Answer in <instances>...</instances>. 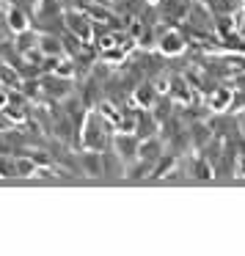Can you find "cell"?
<instances>
[{"label":"cell","mask_w":245,"mask_h":256,"mask_svg":"<svg viewBox=\"0 0 245 256\" xmlns=\"http://www.w3.org/2000/svg\"><path fill=\"white\" fill-rule=\"evenodd\" d=\"M168 96H171L174 102H179V105H190V100H193V86L188 83V78H171V91H168Z\"/></svg>","instance_id":"8fae6325"},{"label":"cell","mask_w":245,"mask_h":256,"mask_svg":"<svg viewBox=\"0 0 245 256\" xmlns=\"http://www.w3.org/2000/svg\"><path fill=\"white\" fill-rule=\"evenodd\" d=\"M96 110H100V113H102V116H105V118H108V122H110V124H113V127H116V124H118V118H122V110H116V108H113V105H110V102H102V105H100V108H96Z\"/></svg>","instance_id":"d4e9b609"},{"label":"cell","mask_w":245,"mask_h":256,"mask_svg":"<svg viewBox=\"0 0 245 256\" xmlns=\"http://www.w3.org/2000/svg\"><path fill=\"white\" fill-rule=\"evenodd\" d=\"M6 25H8V30H12V34L28 30L30 28V17H28V12H25V6H20V3L6 6Z\"/></svg>","instance_id":"52a82bcc"},{"label":"cell","mask_w":245,"mask_h":256,"mask_svg":"<svg viewBox=\"0 0 245 256\" xmlns=\"http://www.w3.org/2000/svg\"><path fill=\"white\" fill-rule=\"evenodd\" d=\"M36 14H39V20H64L61 0H39Z\"/></svg>","instance_id":"d6986e66"},{"label":"cell","mask_w":245,"mask_h":256,"mask_svg":"<svg viewBox=\"0 0 245 256\" xmlns=\"http://www.w3.org/2000/svg\"><path fill=\"white\" fill-rule=\"evenodd\" d=\"M20 91H22L28 100H39V94H44V91H42V80H25Z\"/></svg>","instance_id":"cb8c5ba5"},{"label":"cell","mask_w":245,"mask_h":256,"mask_svg":"<svg viewBox=\"0 0 245 256\" xmlns=\"http://www.w3.org/2000/svg\"><path fill=\"white\" fill-rule=\"evenodd\" d=\"M234 174L245 179V152H240V154H237V166H234Z\"/></svg>","instance_id":"f1b7e54d"},{"label":"cell","mask_w":245,"mask_h":256,"mask_svg":"<svg viewBox=\"0 0 245 256\" xmlns=\"http://www.w3.org/2000/svg\"><path fill=\"white\" fill-rule=\"evenodd\" d=\"M190 174H193V179H201V182H210V179L218 176L215 166L210 162V157H206V154H198V157H196V160H193V168H190Z\"/></svg>","instance_id":"9a60e30c"},{"label":"cell","mask_w":245,"mask_h":256,"mask_svg":"<svg viewBox=\"0 0 245 256\" xmlns=\"http://www.w3.org/2000/svg\"><path fill=\"white\" fill-rule=\"evenodd\" d=\"M8 124H12V118L6 116V110H0V132H3V130H8Z\"/></svg>","instance_id":"f546056e"},{"label":"cell","mask_w":245,"mask_h":256,"mask_svg":"<svg viewBox=\"0 0 245 256\" xmlns=\"http://www.w3.org/2000/svg\"><path fill=\"white\" fill-rule=\"evenodd\" d=\"M22 74L17 72V66L14 64H0V86H6V88L12 91H20L22 88Z\"/></svg>","instance_id":"2e32d148"},{"label":"cell","mask_w":245,"mask_h":256,"mask_svg":"<svg viewBox=\"0 0 245 256\" xmlns=\"http://www.w3.org/2000/svg\"><path fill=\"white\" fill-rule=\"evenodd\" d=\"M234 88H242L245 91V74H234Z\"/></svg>","instance_id":"4dcf8cb0"},{"label":"cell","mask_w":245,"mask_h":256,"mask_svg":"<svg viewBox=\"0 0 245 256\" xmlns=\"http://www.w3.org/2000/svg\"><path fill=\"white\" fill-rule=\"evenodd\" d=\"M42 91L50 100H66L72 94V78H61L56 72H44L42 74Z\"/></svg>","instance_id":"277c9868"},{"label":"cell","mask_w":245,"mask_h":256,"mask_svg":"<svg viewBox=\"0 0 245 256\" xmlns=\"http://www.w3.org/2000/svg\"><path fill=\"white\" fill-rule=\"evenodd\" d=\"M12 102V88H6V86H0V110Z\"/></svg>","instance_id":"83f0119b"},{"label":"cell","mask_w":245,"mask_h":256,"mask_svg":"<svg viewBox=\"0 0 245 256\" xmlns=\"http://www.w3.org/2000/svg\"><path fill=\"white\" fill-rule=\"evenodd\" d=\"M154 100H157V88L154 83H140L138 88L132 91V105L135 108H154Z\"/></svg>","instance_id":"4fadbf2b"},{"label":"cell","mask_w":245,"mask_h":256,"mask_svg":"<svg viewBox=\"0 0 245 256\" xmlns=\"http://www.w3.org/2000/svg\"><path fill=\"white\" fill-rule=\"evenodd\" d=\"M91 3H100V6H113V0H91Z\"/></svg>","instance_id":"d6a6232c"},{"label":"cell","mask_w":245,"mask_h":256,"mask_svg":"<svg viewBox=\"0 0 245 256\" xmlns=\"http://www.w3.org/2000/svg\"><path fill=\"white\" fill-rule=\"evenodd\" d=\"M110 146H113V152L127 162V166H132V162L138 160L140 138L135 132H122V130H116V132H113V144Z\"/></svg>","instance_id":"3957f363"},{"label":"cell","mask_w":245,"mask_h":256,"mask_svg":"<svg viewBox=\"0 0 245 256\" xmlns=\"http://www.w3.org/2000/svg\"><path fill=\"white\" fill-rule=\"evenodd\" d=\"M162 157V140L149 135V138H140V149H138V160H146L154 166L157 160Z\"/></svg>","instance_id":"30bf717a"},{"label":"cell","mask_w":245,"mask_h":256,"mask_svg":"<svg viewBox=\"0 0 245 256\" xmlns=\"http://www.w3.org/2000/svg\"><path fill=\"white\" fill-rule=\"evenodd\" d=\"M28 96L22 94V91H12V102H8L6 108H3V110H6V116L12 118V124H22L25 118H28Z\"/></svg>","instance_id":"8992f818"},{"label":"cell","mask_w":245,"mask_h":256,"mask_svg":"<svg viewBox=\"0 0 245 256\" xmlns=\"http://www.w3.org/2000/svg\"><path fill=\"white\" fill-rule=\"evenodd\" d=\"M234 25H237V34L245 39V6H242V12L234 14Z\"/></svg>","instance_id":"484cf974"},{"label":"cell","mask_w":245,"mask_h":256,"mask_svg":"<svg viewBox=\"0 0 245 256\" xmlns=\"http://www.w3.org/2000/svg\"><path fill=\"white\" fill-rule=\"evenodd\" d=\"M39 50L44 52L47 58H61L64 52V39L61 36H52V34H42L39 36Z\"/></svg>","instance_id":"5bb4252c"},{"label":"cell","mask_w":245,"mask_h":256,"mask_svg":"<svg viewBox=\"0 0 245 256\" xmlns=\"http://www.w3.org/2000/svg\"><path fill=\"white\" fill-rule=\"evenodd\" d=\"M113 132H116V127H113L100 110L86 113V122H83V127H80V144H83V149L105 152L108 146L113 144Z\"/></svg>","instance_id":"6da1fadb"},{"label":"cell","mask_w":245,"mask_h":256,"mask_svg":"<svg viewBox=\"0 0 245 256\" xmlns=\"http://www.w3.org/2000/svg\"><path fill=\"white\" fill-rule=\"evenodd\" d=\"M188 22L193 25V28H198V30H206V28H210V12H206L204 3L190 8V12H188Z\"/></svg>","instance_id":"7402d4cb"},{"label":"cell","mask_w":245,"mask_h":256,"mask_svg":"<svg viewBox=\"0 0 245 256\" xmlns=\"http://www.w3.org/2000/svg\"><path fill=\"white\" fill-rule=\"evenodd\" d=\"M36 171H39V162H36L30 154H20V157H14V176H20V179H30V176H36Z\"/></svg>","instance_id":"e0dca14e"},{"label":"cell","mask_w":245,"mask_h":256,"mask_svg":"<svg viewBox=\"0 0 245 256\" xmlns=\"http://www.w3.org/2000/svg\"><path fill=\"white\" fill-rule=\"evenodd\" d=\"M174 171H176V157H174V154H162L160 160L152 166L149 176L152 179H162V176H168V174H174Z\"/></svg>","instance_id":"ffe728a7"},{"label":"cell","mask_w":245,"mask_h":256,"mask_svg":"<svg viewBox=\"0 0 245 256\" xmlns=\"http://www.w3.org/2000/svg\"><path fill=\"white\" fill-rule=\"evenodd\" d=\"M17 3H20V6H25V8H30V6H39V0H17Z\"/></svg>","instance_id":"1f68e13d"},{"label":"cell","mask_w":245,"mask_h":256,"mask_svg":"<svg viewBox=\"0 0 245 256\" xmlns=\"http://www.w3.org/2000/svg\"><path fill=\"white\" fill-rule=\"evenodd\" d=\"M17 36V42H14V47H17V56H25L28 50H34V47H39V36L42 34H36V30H20V34H14Z\"/></svg>","instance_id":"ac0fdd59"},{"label":"cell","mask_w":245,"mask_h":256,"mask_svg":"<svg viewBox=\"0 0 245 256\" xmlns=\"http://www.w3.org/2000/svg\"><path fill=\"white\" fill-rule=\"evenodd\" d=\"M232 96H234V88L218 86V88L210 94V100H206V108H210L212 113H226L228 108H232Z\"/></svg>","instance_id":"9c48e42d"},{"label":"cell","mask_w":245,"mask_h":256,"mask_svg":"<svg viewBox=\"0 0 245 256\" xmlns=\"http://www.w3.org/2000/svg\"><path fill=\"white\" fill-rule=\"evenodd\" d=\"M0 64H3V58H0Z\"/></svg>","instance_id":"836d02e7"},{"label":"cell","mask_w":245,"mask_h":256,"mask_svg":"<svg viewBox=\"0 0 245 256\" xmlns=\"http://www.w3.org/2000/svg\"><path fill=\"white\" fill-rule=\"evenodd\" d=\"M190 140H193V146L201 152L215 140V130H212L206 122H196L193 127H190Z\"/></svg>","instance_id":"7c38bea8"},{"label":"cell","mask_w":245,"mask_h":256,"mask_svg":"<svg viewBox=\"0 0 245 256\" xmlns=\"http://www.w3.org/2000/svg\"><path fill=\"white\" fill-rule=\"evenodd\" d=\"M154 130H157V118L149 116V113H146V108H140V110H138V127H135V135H138V138H149V135H154Z\"/></svg>","instance_id":"44dd1931"},{"label":"cell","mask_w":245,"mask_h":256,"mask_svg":"<svg viewBox=\"0 0 245 256\" xmlns=\"http://www.w3.org/2000/svg\"><path fill=\"white\" fill-rule=\"evenodd\" d=\"M242 3H245V0H242Z\"/></svg>","instance_id":"e575fe53"},{"label":"cell","mask_w":245,"mask_h":256,"mask_svg":"<svg viewBox=\"0 0 245 256\" xmlns=\"http://www.w3.org/2000/svg\"><path fill=\"white\" fill-rule=\"evenodd\" d=\"M135 42H138L140 47H146V50H149V47H154V42H152V30H149V28H144V34H140Z\"/></svg>","instance_id":"4316f807"},{"label":"cell","mask_w":245,"mask_h":256,"mask_svg":"<svg viewBox=\"0 0 245 256\" xmlns=\"http://www.w3.org/2000/svg\"><path fill=\"white\" fill-rule=\"evenodd\" d=\"M64 25L80 42L91 44V39H94V20L86 14V8H69V12H64Z\"/></svg>","instance_id":"7a4b0ae2"},{"label":"cell","mask_w":245,"mask_h":256,"mask_svg":"<svg viewBox=\"0 0 245 256\" xmlns=\"http://www.w3.org/2000/svg\"><path fill=\"white\" fill-rule=\"evenodd\" d=\"M80 171L88 174V176H105V168H102V152H96V149L80 152Z\"/></svg>","instance_id":"ba28073f"},{"label":"cell","mask_w":245,"mask_h":256,"mask_svg":"<svg viewBox=\"0 0 245 256\" xmlns=\"http://www.w3.org/2000/svg\"><path fill=\"white\" fill-rule=\"evenodd\" d=\"M215 30L220 34V39H226V36L237 34V25H234V17H218V22H215Z\"/></svg>","instance_id":"603a6c76"},{"label":"cell","mask_w":245,"mask_h":256,"mask_svg":"<svg viewBox=\"0 0 245 256\" xmlns=\"http://www.w3.org/2000/svg\"><path fill=\"white\" fill-rule=\"evenodd\" d=\"M157 50H160L166 58L182 56V52L188 50V36H184L182 30H176V28H168L166 34L157 39Z\"/></svg>","instance_id":"5b68a950"}]
</instances>
